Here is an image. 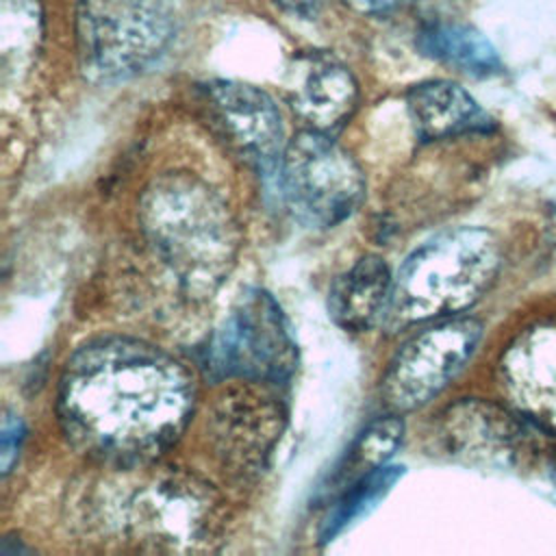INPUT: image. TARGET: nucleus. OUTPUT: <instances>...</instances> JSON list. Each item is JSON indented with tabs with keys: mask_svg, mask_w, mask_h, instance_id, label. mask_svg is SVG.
Returning <instances> with one entry per match:
<instances>
[{
	"mask_svg": "<svg viewBox=\"0 0 556 556\" xmlns=\"http://www.w3.org/2000/svg\"><path fill=\"white\" fill-rule=\"evenodd\" d=\"M191 374L163 350L128 337L78 348L59 384V419L83 452L141 463L169 447L193 410Z\"/></svg>",
	"mask_w": 556,
	"mask_h": 556,
	"instance_id": "obj_1",
	"label": "nucleus"
},
{
	"mask_svg": "<svg viewBox=\"0 0 556 556\" xmlns=\"http://www.w3.org/2000/svg\"><path fill=\"white\" fill-rule=\"evenodd\" d=\"M141 228L191 295L215 291L239 252V228L222 198L185 172L154 178L139 202Z\"/></svg>",
	"mask_w": 556,
	"mask_h": 556,
	"instance_id": "obj_2",
	"label": "nucleus"
},
{
	"mask_svg": "<svg viewBox=\"0 0 556 556\" xmlns=\"http://www.w3.org/2000/svg\"><path fill=\"white\" fill-rule=\"evenodd\" d=\"M500 269L495 237L476 226L445 230L413 250L393 276L387 324L393 330L454 317L491 287Z\"/></svg>",
	"mask_w": 556,
	"mask_h": 556,
	"instance_id": "obj_3",
	"label": "nucleus"
},
{
	"mask_svg": "<svg viewBox=\"0 0 556 556\" xmlns=\"http://www.w3.org/2000/svg\"><path fill=\"white\" fill-rule=\"evenodd\" d=\"M174 37L167 0H76V43L85 74L119 80L146 70Z\"/></svg>",
	"mask_w": 556,
	"mask_h": 556,
	"instance_id": "obj_4",
	"label": "nucleus"
},
{
	"mask_svg": "<svg viewBox=\"0 0 556 556\" xmlns=\"http://www.w3.org/2000/svg\"><path fill=\"white\" fill-rule=\"evenodd\" d=\"M278 185L293 215L315 228L348 219L365 198V174L328 132L306 128L287 141Z\"/></svg>",
	"mask_w": 556,
	"mask_h": 556,
	"instance_id": "obj_5",
	"label": "nucleus"
},
{
	"mask_svg": "<svg viewBox=\"0 0 556 556\" xmlns=\"http://www.w3.org/2000/svg\"><path fill=\"white\" fill-rule=\"evenodd\" d=\"M215 380L285 382L298 365V348L280 304L263 289L241 293L208 341L206 361Z\"/></svg>",
	"mask_w": 556,
	"mask_h": 556,
	"instance_id": "obj_6",
	"label": "nucleus"
},
{
	"mask_svg": "<svg viewBox=\"0 0 556 556\" xmlns=\"http://www.w3.org/2000/svg\"><path fill=\"white\" fill-rule=\"evenodd\" d=\"M480 337V321L445 317L406 339L382 376L387 408L410 413L426 406L458 376L476 352Z\"/></svg>",
	"mask_w": 556,
	"mask_h": 556,
	"instance_id": "obj_7",
	"label": "nucleus"
},
{
	"mask_svg": "<svg viewBox=\"0 0 556 556\" xmlns=\"http://www.w3.org/2000/svg\"><path fill=\"white\" fill-rule=\"evenodd\" d=\"M206 91L241 150L267 176L280 174L287 139L274 98L261 87L241 80H211Z\"/></svg>",
	"mask_w": 556,
	"mask_h": 556,
	"instance_id": "obj_8",
	"label": "nucleus"
},
{
	"mask_svg": "<svg viewBox=\"0 0 556 556\" xmlns=\"http://www.w3.org/2000/svg\"><path fill=\"white\" fill-rule=\"evenodd\" d=\"M502 374L519 410L556 432V324L521 332L502 358Z\"/></svg>",
	"mask_w": 556,
	"mask_h": 556,
	"instance_id": "obj_9",
	"label": "nucleus"
},
{
	"mask_svg": "<svg viewBox=\"0 0 556 556\" xmlns=\"http://www.w3.org/2000/svg\"><path fill=\"white\" fill-rule=\"evenodd\" d=\"M358 104L354 74L332 54H313L304 61L291 89V106L308 128L332 132L341 128Z\"/></svg>",
	"mask_w": 556,
	"mask_h": 556,
	"instance_id": "obj_10",
	"label": "nucleus"
},
{
	"mask_svg": "<svg viewBox=\"0 0 556 556\" xmlns=\"http://www.w3.org/2000/svg\"><path fill=\"white\" fill-rule=\"evenodd\" d=\"M408 115L424 141L493 128L486 111L452 80H424L406 93Z\"/></svg>",
	"mask_w": 556,
	"mask_h": 556,
	"instance_id": "obj_11",
	"label": "nucleus"
},
{
	"mask_svg": "<svg viewBox=\"0 0 556 556\" xmlns=\"http://www.w3.org/2000/svg\"><path fill=\"white\" fill-rule=\"evenodd\" d=\"M391 291L393 276L389 265L384 258L367 254L332 282L328 293V313L343 330H369L387 317Z\"/></svg>",
	"mask_w": 556,
	"mask_h": 556,
	"instance_id": "obj_12",
	"label": "nucleus"
},
{
	"mask_svg": "<svg viewBox=\"0 0 556 556\" xmlns=\"http://www.w3.org/2000/svg\"><path fill=\"white\" fill-rule=\"evenodd\" d=\"M417 48L424 56L445 63L467 76L484 78L502 70V61L491 41L471 24L437 17L421 24Z\"/></svg>",
	"mask_w": 556,
	"mask_h": 556,
	"instance_id": "obj_13",
	"label": "nucleus"
},
{
	"mask_svg": "<svg viewBox=\"0 0 556 556\" xmlns=\"http://www.w3.org/2000/svg\"><path fill=\"white\" fill-rule=\"evenodd\" d=\"M208 497H200L193 489L187 493L180 486H159L154 493V500L141 504L143 526L152 534L159 536V541H172L178 539H198L202 530H206L204 517L208 515Z\"/></svg>",
	"mask_w": 556,
	"mask_h": 556,
	"instance_id": "obj_14",
	"label": "nucleus"
},
{
	"mask_svg": "<svg viewBox=\"0 0 556 556\" xmlns=\"http://www.w3.org/2000/svg\"><path fill=\"white\" fill-rule=\"evenodd\" d=\"M404 476V467L400 465H382L374 471H367L343 486L337 502L330 506L324 517L319 539L321 543L332 541L345 528L367 517L393 489V484Z\"/></svg>",
	"mask_w": 556,
	"mask_h": 556,
	"instance_id": "obj_15",
	"label": "nucleus"
},
{
	"mask_svg": "<svg viewBox=\"0 0 556 556\" xmlns=\"http://www.w3.org/2000/svg\"><path fill=\"white\" fill-rule=\"evenodd\" d=\"M402 437H404V424L397 415L378 417L365 430H361L358 437L352 441V445L343 456V463L337 467V473L332 476V482L350 484L358 476L387 465V460L400 447Z\"/></svg>",
	"mask_w": 556,
	"mask_h": 556,
	"instance_id": "obj_16",
	"label": "nucleus"
},
{
	"mask_svg": "<svg viewBox=\"0 0 556 556\" xmlns=\"http://www.w3.org/2000/svg\"><path fill=\"white\" fill-rule=\"evenodd\" d=\"M24 441V424L17 415L7 413L2 419V434H0V469L7 476L20 454Z\"/></svg>",
	"mask_w": 556,
	"mask_h": 556,
	"instance_id": "obj_17",
	"label": "nucleus"
},
{
	"mask_svg": "<svg viewBox=\"0 0 556 556\" xmlns=\"http://www.w3.org/2000/svg\"><path fill=\"white\" fill-rule=\"evenodd\" d=\"M271 2L295 17H313L321 7V0H271Z\"/></svg>",
	"mask_w": 556,
	"mask_h": 556,
	"instance_id": "obj_18",
	"label": "nucleus"
},
{
	"mask_svg": "<svg viewBox=\"0 0 556 556\" xmlns=\"http://www.w3.org/2000/svg\"><path fill=\"white\" fill-rule=\"evenodd\" d=\"M354 2L358 4V9L367 13H387L400 4V0H354Z\"/></svg>",
	"mask_w": 556,
	"mask_h": 556,
	"instance_id": "obj_19",
	"label": "nucleus"
}]
</instances>
